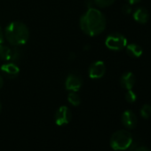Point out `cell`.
Returning a JSON list of instances; mask_svg holds the SVG:
<instances>
[{"mask_svg":"<svg viewBox=\"0 0 151 151\" xmlns=\"http://www.w3.org/2000/svg\"><path fill=\"white\" fill-rule=\"evenodd\" d=\"M71 117H72V115H71L70 109L66 106H61L57 109L55 113V116H54L55 124L60 126L65 125L70 122Z\"/></svg>","mask_w":151,"mask_h":151,"instance_id":"5b68a950","label":"cell"},{"mask_svg":"<svg viewBox=\"0 0 151 151\" xmlns=\"http://www.w3.org/2000/svg\"><path fill=\"white\" fill-rule=\"evenodd\" d=\"M5 37L14 46L25 45L29 38V31L27 26L21 22H13L6 29Z\"/></svg>","mask_w":151,"mask_h":151,"instance_id":"7a4b0ae2","label":"cell"},{"mask_svg":"<svg viewBox=\"0 0 151 151\" xmlns=\"http://www.w3.org/2000/svg\"><path fill=\"white\" fill-rule=\"evenodd\" d=\"M123 12H124V14H129L132 12V9H131L130 5H125V6H123Z\"/></svg>","mask_w":151,"mask_h":151,"instance_id":"d6986e66","label":"cell"},{"mask_svg":"<svg viewBox=\"0 0 151 151\" xmlns=\"http://www.w3.org/2000/svg\"><path fill=\"white\" fill-rule=\"evenodd\" d=\"M127 54L132 58H139L142 55L143 50L142 47L135 43L129 44L125 46Z\"/></svg>","mask_w":151,"mask_h":151,"instance_id":"7c38bea8","label":"cell"},{"mask_svg":"<svg viewBox=\"0 0 151 151\" xmlns=\"http://www.w3.org/2000/svg\"><path fill=\"white\" fill-rule=\"evenodd\" d=\"M68 101L72 106H75V107L78 106L81 102L80 97L77 93V92H70L68 95Z\"/></svg>","mask_w":151,"mask_h":151,"instance_id":"5bb4252c","label":"cell"},{"mask_svg":"<svg viewBox=\"0 0 151 151\" xmlns=\"http://www.w3.org/2000/svg\"><path fill=\"white\" fill-rule=\"evenodd\" d=\"M82 78L77 74H69L65 81V87L70 92H78L82 87Z\"/></svg>","mask_w":151,"mask_h":151,"instance_id":"52a82bcc","label":"cell"},{"mask_svg":"<svg viewBox=\"0 0 151 151\" xmlns=\"http://www.w3.org/2000/svg\"><path fill=\"white\" fill-rule=\"evenodd\" d=\"M122 123L127 129H134L138 124V117L132 110H125L122 115Z\"/></svg>","mask_w":151,"mask_h":151,"instance_id":"ba28073f","label":"cell"},{"mask_svg":"<svg viewBox=\"0 0 151 151\" xmlns=\"http://www.w3.org/2000/svg\"><path fill=\"white\" fill-rule=\"evenodd\" d=\"M125 100H126L127 102H129V103H133V102L136 101V100H137V95H136V93L132 91V89L127 90V93H125Z\"/></svg>","mask_w":151,"mask_h":151,"instance_id":"ac0fdd59","label":"cell"},{"mask_svg":"<svg viewBox=\"0 0 151 151\" xmlns=\"http://www.w3.org/2000/svg\"><path fill=\"white\" fill-rule=\"evenodd\" d=\"M106 46L112 51H121L127 45L126 37L120 33H112L105 40Z\"/></svg>","mask_w":151,"mask_h":151,"instance_id":"277c9868","label":"cell"},{"mask_svg":"<svg viewBox=\"0 0 151 151\" xmlns=\"http://www.w3.org/2000/svg\"><path fill=\"white\" fill-rule=\"evenodd\" d=\"M140 116L144 119H147L151 116V105L144 104L140 109Z\"/></svg>","mask_w":151,"mask_h":151,"instance_id":"2e32d148","label":"cell"},{"mask_svg":"<svg viewBox=\"0 0 151 151\" xmlns=\"http://www.w3.org/2000/svg\"><path fill=\"white\" fill-rule=\"evenodd\" d=\"M114 2H115V0H94V3L96 4V6L101 8L110 6Z\"/></svg>","mask_w":151,"mask_h":151,"instance_id":"e0dca14e","label":"cell"},{"mask_svg":"<svg viewBox=\"0 0 151 151\" xmlns=\"http://www.w3.org/2000/svg\"><path fill=\"white\" fill-rule=\"evenodd\" d=\"M126 1L128 2L129 5H136V4L139 3L141 0H126Z\"/></svg>","mask_w":151,"mask_h":151,"instance_id":"44dd1931","label":"cell"},{"mask_svg":"<svg viewBox=\"0 0 151 151\" xmlns=\"http://www.w3.org/2000/svg\"><path fill=\"white\" fill-rule=\"evenodd\" d=\"M133 19L140 24H145L148 22L149 19V14L148 11L143 7H138L135 9V11L132 14Z\"/></svg>","mask_w":151,"mask_h":151,"instance_id":"8fae6325","label":"cell"},{"mask_svg":"<svg viewBox=\"0 0 151 151\" xmlns=\"http://www.w3.org/2000/svg\"><path fill=\"white\" fill-rule=\"evenodd\" d=\"M12 48L8 45L0 44V59L3 60H11Z\"/></svg>","mask_w":151,"mask_h":151,"instance_id":"4fadbf2b","label":"cell"},{"mask_svg":"<svg viewBox=\"0 0 151 151\" xmlns=\"http://www.w3.org/2000/svg\"><path fill=\"white\" fill-rule=\"evenodd\" d=\"M106 73V65L101 60H97L91 64L89 68V77L92 79L101 78Z\"/></svg>","mask_w":151,"mask_h":151,"instance_id":"8992f818","label":"cell"},{"mask_svg":"<svg viewBox=\"0 0 151 151\" xmlns=\"http://www.w3.org/2000/svg\"><path fill=\"white\" fill-rule=\"evenodd\" d=\"M23 56V52L19 46H15L14 48L12 49V56H11V60L16 61L19 60L22 58Z\"/></svg>","mask_w":151,"mask_h":151,"instance_id":"9a60e30c","label":"cell"},{"mask_svg":"<svg viewBox=\"0 0 151 151\" xmlns=\"http://www.w3.org/2000/svg\"><path fill=\"white\" fill-rule=\"evenodd\" d=\"M132 144V135L126 130H118L110 137V147L116 151L129 148Z\"/></svg>","mask_w":151,"mask_h":151,"instance_id":"3957f363","label":"cell"},{"mask_svg":"<svg viewBox=\"0 0 151 151\" xmlns=\"http://www.w3.org/2000/svg\"><path fill=\"white\" fill-rule=\"evenodd\" d=\"M136 83V78L135 75L132 72H125L122 75L120 78V85L124 89L131 90L133 88L134 85Z\"/></svg>","mask_w":151,"mask_h":151,"instance_id":"9c48e42d","label":"cell"},{"mask_svg":"<svg viewBox=\"0 0 151 151\" xmlns=\"http://www.w3.org/2000/svg\"><path fill=\"white\" fill-rule=\"evenodd\" d=\"M1 71L6 78L14 79L19 75L20 68L14 63H6V64L2 65Z\"/></svg>","mask_w":151,"mask_h":151,"instance_id":"30bf717a","label":"cell"},{"mask_svg":"<svg viewBox=\"0 0 151 151\" xmlns=\"http://www.w3.org/2000/svg\"><path fill=\"white\" fill-rule=\"evenodd\" d=\"M134 151H151L147 147H144V146H141V147H138L137 148H135Z\"/></svg>","mask_w":151,"mask_h":151,"instance_id":"ffe728a7","label":"cell"},{"mask_svg":"<svg viewBox=\"0 0 151 151\" xmlns=\"http://www.w3.org/2000/svg\"><path fill=\"white\" fill-rule=\"evenodd\" d=\"M3 42H4V33L1 28H0V44H3Z\"/></svg>","mask_w":151,"mask_h":151,"instance_id":"7402d4cb","label":"cell"},{"mask_svg":"<svg viewBox=\"0 0 151 151\" xmlns=\"http://www.w3.org/2000/svg\"><path fill=\"white\" fill-rule=\"evenodd\" d=\"M3 85H4V80H3V78L1 77V75H0V89L3 87Z\"/></svg>","mask_w":151,"mask_h":151,"instance_id":"603a6c76","label":"cell"},{"mask_svg":"<svg viewBox=\"0 0 151 151\" xmlns=\"http://www.w3.org/2000/svg\"><path fill=\"white\" fill-rule=\"evenodd\" d=\"M1 109H2V104L0 102V112H1Z\"/></svg>","mask_w":151,"mask_h":151,"instance_id":"cb8c5ba5","label":"cell"},{"mask_svg":"<svg viewBox=\"0 0 151 151\" xmlns=\"http://www.w3.org/2000/svg\"><path fill=\"white\" fill-rule=\"evenodd\" d=\"M107 21L104 14L98 9L91 7L80 18V28L82 31L90 36L100 35L106 29Z\"/></svg>","mask_w":151,"mask_h":151,"instance_id":"6da1fadb","label":"cell"}]
</instances>
